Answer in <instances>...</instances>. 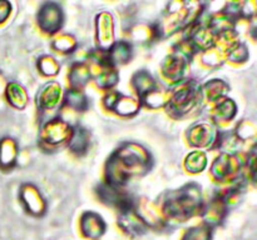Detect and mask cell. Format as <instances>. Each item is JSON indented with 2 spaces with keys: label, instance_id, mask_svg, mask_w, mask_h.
I'll use <instances>...</instances> for the list:
<instances>
[{
  "label": "cell",
  "instance_id": "30bf717a",
  "mask_svg": "<svg viewBox=\"0 0 257 240\" xmlns=\"http://www.w3.org/2000/svg\"><path fill=\"white\" fill-rule=\"evenodd\" d=\"M183 240H211V232L208 228H192L186 232Z\"/></svg>",
  "mask_w": 257,
  "mask_h": 240
},
{
  "label": "cell",
  "instance_id": "8fae6325",
  "mask_svg": "<svg viewBox=\"0 0 257 240\" xmlns=\"http://www.w3.org/2000/svg\"><path fill=\"white\" fill-rule=\"evenodd\" d=\"M205 165H206V156L202 154V152H201L198 160H193L191 155L187 158V168L190 172H201V170L205 168Z\"/></svg>",
  "mask_w": 257,
  "mask_h": 240
},
{
  "label": "cell",
  "instance_id": "7a4b0ae2",
  "mask_svg": "<svg viewBox=\"0 0 257 240\" xmlns=\"http://www.w3.org/2000/svg\"><path fill=\"white\" fill-rule=\"evenodd\" d=\"M62 12L59 8L54 4H47L44 8H42L39 14V24L42 29L45 32H53L59 29L62 24Z\"/></svg>",
  "mask_w": 257,
  "mask_h": 240
},
{
  "label": "cell",
  "instance_id": "9c48e42d",
  "mask_svg": "<svg viewBox=\"0 0 257 240\" xmlns=\"http://www.w3.org/2000/svg\"><path fill=\"white\" fill-rule=\"evenodd\" d=\"M88 142H89V139H88L87 132H84L83 129H75L74 134L72 136V142H70V149L73 152H75L77 154H82V152H85V149L88 148Z\"/></svg>",
  "mask_w": 257,
  "mask_h": 240
},
{
  "label": "cell",
  "instance_id": "ba28073f",
  "mask_svg": "<svg viewBox=\"0 0 257 240\" xmlns=\"http://www.w3.org/2000/svg\"><path fill=\"white\" fill-rule=\"evenodd\" d=\"M131 46L127 42H118L115 44V46L110 50L109 55H108V62H114V64H122V62H125L127 60H130L131 58Z\"/></svg>",
  "mask_w": 257,
  "mask_h": 240
},
{
  "label": "cell",
  "instance_id": "7c38bea8",
  "mask_svg": "<svg viewBox=\"0 0 257 240\" xmlns=\"http://www.w3.org/2000/svg\"><path fill=\"white\" fill-rule=\"evenodd\" d=\"M10 10H12L10 2H0V24H3L8 19V16L10 14Z\"/></svg>",
  "mask_w": 257,
  "mask_h": 240
},
{
  "label": "cell",
  "instance_id": "3957f363",
  "mask_svg": "<svg viewBox=\"0 0 257 240\" xmlns=\"http://www.w3.org/2000/svg\"><path fill=\"white\" fill-rule=\"evenodd\" d=\"M197 98V89L191 86H185L175 95L171 102L172 109H176L178 112H186L192 108Z\"/></svg>",
  "mask_w": 257,
  "mask_h": 240
},
{
  "label": "cell",
  "instance_id": "277c9868",
  "mask_svg": "<svg viewBox=\"0 0 257 240\" xmlns=\"http://www.w3.org/2000/svg\"><path fill=\"white\" fill-rule=\"evenodd\" d=\"M82 219V230L85 236L90 238V239H97L104 232L105 224L99 215L87 212Z\"/></svg>",
  "mask_w": 257,
  "mask_h": 240
},
{
  "label": "cell",
  "instance_id": "8992f818",
  "mask_svg": "<svg viewBox=\"0 0 257 240\" xmlns=\"http://www.w3.org/2000/svg\"><path fill=\"white\" fill-rule=\"evenodd\" d=\"M120 226L124 230H127L128 232H135V234H141L146 229V224L143 219H141L136 212H133L132 209L122 212Z\"/></svg>",
  "mask_w": 257,
  "mask_h": 240
},
{
  "label": "cell",
  "instance_id": "52a82bcc",
  "mask_svg": "<svg viewBox=\"0 0 257 240\" xmlns=\"http://www.w3.org/2000/svg\"><path fill=\"white\" fill-rule=\"evenodd\" d=\"M5 96H7L10 105L19 108V109L24 108L27 104V94H25L24 89L15 82H10L8 85L7 90H5Z\"/></svg>",
  "mask_w": 257,
  "mask_h": 240
},
{
  "label": "cell",
  "instance_id": "6da1fadb",
  "mask_svg": "<svg viewBox=\"0 0 257 240\" xmlns=\"http://www.w3.org/2000/svg\"><path fill=\"white\" fill-rule=\"evenodd\" d=\"M200 190L197 188L192 189V185L181 189L175 194V196L168 199L167 208L170 215L176 218L190 216L200 202Z\"/></svg>",
  "mask_w": 257,
  "mask_h": 240
},
{
  "label": "cell",
  "instance_id": "5b68a950",
  "mask_svg": "<svg viewBox=\"0 0 257 240\" xmlns=\"http://www.w3.org/2000/svg\"><path fill=\"white\" fill-rule=\"evenodd\" d=\"M17 145L10 138H4L0 140V168L4 170L10 169L15 164L17 158Z\"/></svg>",
  "mask_w": 257,
  "mask_h": 240
}]
</instances>
